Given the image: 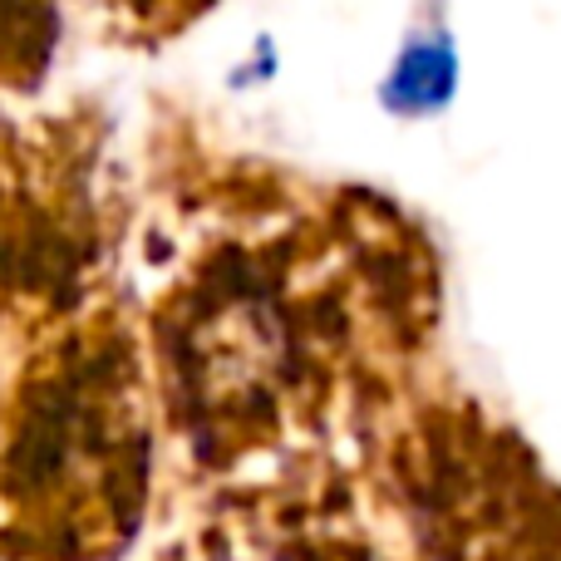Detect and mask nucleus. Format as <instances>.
I'll return each instance as SVG.
<instances>
[{"label": "nucleus", "mask_w": 561, "mask_h": 561, "mask_svg": "<svg viewBox=\"0 0 561 561\" xmlns=\"http://www.w3.org/2000/svg\"><path fill=\"white\" fill-rule=\"evenodd\" d=\"M448 89H454V55H448V45H419L399 65V75L389 79V104L434 108L448 99Z\"/></svg>", "instance_id": "nucleus-1"}]
</instances>
